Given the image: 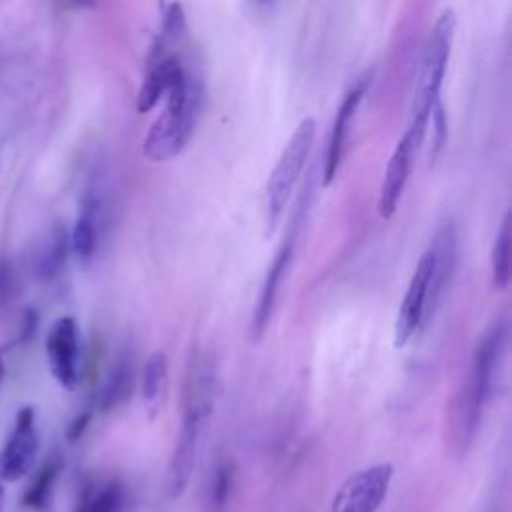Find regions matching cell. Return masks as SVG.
Returning a JSON list of instances; mask_svg holds the SVG:
<instances>
[{"label": "cell", "instance_id": "cell-1", "mask_svg": "<svg viewBox=\"0 0 512 512\" xmlns=\"http://www.w3.org/2000/svg\"><path fill=\"white\" fill-rule=\"evenodd\" d=\"M216 370L214 362L204 356L190 364L184 388V408L180 430L166 468V494L176 500L184 494L196 466L202 434L214 410Z\"/></svg>", "mask_w": 512, "mask_h": 512}, {"label": "cell", "instance_id": "cell-2", "mask_svg": "<svg viewBox=\"0 0 512 512\" xmlns=\"http://www.w3.org/2000/svg\"><path fill=\"white\" fill-rule=\"evenodd\" d=\"M506 344V324H494L482 340L476 344L468 374L462 382V388L456 396L454 404V442L462 452L474 442L478 428L482 424L486 406L492 398L494 376L502 358V350Z\"/></svg>", "mask_w": 512, "mask_h": 512}, {"label": "cell", "instance_id": "cell-3", "mask_svg": "<svg viewBox=\"0 0 512 512\" xmlns=\"http://www.w3.org/2000/svg\"><path fill=\"white\" fill-rule=\"evenodd\" d=\"M204 84L186 70L182 78L166 92V106L150 126L142 154L150 162H168L176 158L190 142L202 114Z\"/></svg>", "mask_w": 512, "mask_h": 512}, {"label": "cell", "instance_id": "cell-4", "mask_svg": "<svg viewBox=\"0 0 512 512\" xmlns=\"http://www.w3.org/2000/svg\"><path fill=\"white\" fill-rule=\"evenodd\" d=\"M454 32H456V14L454 10L448 8L438 16L424 44V52L420 58L414 92H412L410 122L406 128L420 140H424L426 136L432 108L440 102V88L444 82Z\"/></svg>", "mask_w": 512, "mask_h": 512}, {"label": "cell", "instance_id": "cell-5", "mask_svg": "<svg viewBox=\"0 0 512 512\" xmlns=\"http://www.w3.org/2000/svg\"><path fill=\"white\" fill-rule=\"evenodd\" d=\"M316 138V122L312 116L300 120L290 140L286 142L274 170L268 176L266 192H264V214L268 230H274L278 220L282 218L288 200L294 192V186L300 180V174L310 158Z\"/></svg>", "mask_w": 512, "mask_h": 512}, {"label": "cell", "instance_id": "cell-6", "mask_svg": "<svg viewBox=\"0 0 512 512\" xmlns=\"http://www.w3.org/2000/svg\"><path fill=\"white\" fill-rule=\"evenodd\" d=\"M394 466L372 464L350 474L332 498L330 512H376L388 496Z\"/></svg>", "mask_w": 512, "mask_h": 512}, {"label": "cell", "instance_id": "cell-7", "mask_svg": "<svg viewBox=\"0 0 512 512\" xmlns=\"http://www.w3.org/2000/svg\"><path fill=\"white\" fill-rule=\"evenodd\" d=\"M430 276H432V252H426L416 262V268L406 286L402 304L398 306L394 322V346L404 348L416 332L428 322V294H430Z\"/></svg>", "mask_w": 512, "mask_h": 512}, {"label": "cell", "instance_id": "cell-8", "mask_svg": "<svg viewBox=\"0 0 512 512\" xmlns=\"http://www.w3.org/2000/svg\"><path fill=\"white\" fill-rule=\"evenodd\" d=\"M46 360L54 380L74 390L80 380V328L72 316L56 318L46 334Z\"/></svg>", "mask_w": 512, "mask_h": 512}, {"label": "cell", "instance_id": "cell-9", "mask_svg": "<svg viewBox=\"0 0 512 512\" xmlns=\"http://www.w3.org/2000/svg\"><path fill=\"white\" fill-rule=\"evenodd\" d=\"M38 446L36 412L32 406H22L16 414L12 434L0 450V480L16 482L28 474L36 462Z\"/></svg>", "mask_w": 512, "mask_h": 512}, {"label": "cell", "instance_id": "cell-10", "mask_svg": "<svg viewBox=\"0 0 512 512\" xmlns=\"http://www.w3.org/2000/svg\"><path fill=\"white\" fill-rule=\"evenodd\" d=\"M370 78H372V72L362 74L340 102V108L336 112V118H334L332 130H330L326 158H324V170H322V184L324 186L332 184V180L340 172V166H342L346 150H348L350 130H352L358 106H360V102H362V98H364V94L370 86Z\"/></svg>", "mask_w": 512, "mask_h": 512}, {"label": "cell", "instance_id": "cell-11", "mask_svg": "<svg viewBox=\"0 0 512 512\" xmlns=\"http://www.w3.org/2000/svg\"><path fill=\"white\" fill-rule=\"evenodd\" d=\"M422 140L418 136H414L410 130H406L402 134V138L398 140L390 160H388V166H386V172H384V178H382V184H380V192H378V214L380 218L388 220L394 216L398 204H400V198L404 194V188L408 184V178L412 174V166H414V156L420 148Z\"/></svg>", "mask_w": 512, "mask_h": 512}, {"label": "cell", "instance_id": "cell-12", "mask_svg": "<svg viewBox=\"0 0 512 512\" xmlns=\"http://www.w3.org/2000/svg\"><path fill=\"white\" fill-rule=\"evenodd\" d=\"M292 256H294V230H290L284 236V240L280 242L278 252H276L274 260L270 262L268 272L264 276V282H262V288H260V294H258V300H256V306L252 312V322H250V338L254 342H258L264 336V332L270 324V318H272L276 302H278L280 288H282L288 268L292 264Z\"/></svg>", "mask_w": 512, "mask_h": 512}, {"label": "cell", "instance_id": "cell-13", "mask_svg": "<svg viewBox=\"0 0 512 512\" xmlns=\"http://www.w3.org/2000/svg\"><path fill=\"white\" fill-rule=\"evenodd\" d=\"M104 224V200L98 190H86L80 200V210L68 236L70 250L80 264H88L100 244Z\"/></svg>", "mask_w": 512, "mask_h": 512}, {"label": "cell", "instance_id": "cell-14", "mask_svg": "<svg viewBox=\"0 0 512 512\" xmlns=\"http://www.w3.org/2000/svg\"><path fill=\"white\" fill-rule=\"evenodd\" d=\"M432 252V276H430V294H428V320L440 306L444 292L450 284V278L456 268L458 256V238L452 222H444L428 246Z\"/></svg>", "mask_w": 512, "mask_h": 512}, {"label": "cell", "instance_id": "cell-15", "mask_svg": "<svg viewBox=\"0 0 512 512\" xmlns=\"http://www.w3.org/2000/svg\"><path fill=\"white\" fill-rule=\"evenodd\" d=\"M184 72L186 66L176 52H150L148 70L136 98L138 112H150L158 100L166 96V92L182 78Z\"/></svg>", "mask_w": 512, "mask_h": 512}, {"label": "cell", "instance_id": "cell-16", "mask_svg": "<svg viewBox=\"0 0 512 512\" xmlns=\"http://www.w3.org/2000/svg\"><path fill=\"white\" fill-rule=\"evenodd\" d=\"M168 374H170V362L166 352L162 350L152 352L144 362L142 382H140L142 402H144L148 420H154L162 412V406L168 396Z\"/></svg>", "mask_w": 512, "mask_h": 512}, {"label": "cell", "instance_id": "cell-17", "mask_svg": "<svg viewBox=\"0 0 512 512\" xmlns=\"http://www.w3.org/2000/svg\"><path fill=\"white\" fill-rule=\"evenodd\" d=\"M510 250H512V218H510V212H506L496 232V238L492 244V256H490L492 284L498 290H506L510 284Z\"/></svg>", "mask_w": 512, "mask_h": 512}, {"label": "cell", "instance_id": "cell-18", "mask_svg": "<svg viewBox=\"0 0 512 512\" xmlns=\"http://www.w3.org/2000/svg\"><path fill=\"white\" fill-rule=\"evenodd\" d=\"M68 248H70V244H68L66 230L62 226H56L44 240L42 248L38 250V256H36L38 276H42L46 280H52L54 276H58L64 268Z\"/></svg>", "mask_w": 512, "mask_h": 512}, {"label": "cell", "instance_id": "cell-19", "mask_svg": "<svg viewBox=\"0 0 512 512\" xmlns=\"http://www.w3.org/2000/svg\"><path fill=\"white\" fill-rule=\"evenodd\" d=\"M124 502V490L116 480L100 486L86 488L76 504L74 512H120Z\"/></svg>", "mask_w": 512, "mask_h": 512}, {"label": "cell", "instance_id": "cell-20", "mask_svg": "<svg viewBox=\"0 0 512 512\" xmlns=\"http://www.w3.org/2000/svg\"><path fill=\"white\" fill-rule=\"evenodd\" d=\"M132 390V366L126 358H122L108 374V378L102 384L100 390V398L98 404L104 412L112 410L114 406H118L120 402L126 400V396H130Z\"/></svg>", "mask_w": 512, "mask_h": 512}, {"label": "cell", "instance_id": "cell-21", "mask_svg": "<svg viewBox=\"0 0 512 512\" xmlns=\"http://www.w3.org/2000/svg\"><path fill=\"white\" fill-rule=\"evenodd\" d=\"M60 472V462L58 460H50L42 466V470L38 472V476L34 478V482L30 484V488L26 490V494L22 496V502L32 508V510H46L50 506L52 500V490H54V482L58 478Z\"/></svg>", "mask_w": 512, "mask_h": 512}, {"label": "cell", "instance_id": "cell-22", "mask_svg": "<svg viewBox=\"0 0 512 512\" xmlns=\"http://www.w3.org/2000/svg\"><path fill=\"white\" fill-rule=\"evenodd\" d=\"M232 480H234L232 464L224 462V460L218 462L212 472V478L208 484V496H206V504L212 512L224 510V506L230 498V492H232Z\"/></svg>", "mask_w": 512, "mask_h": 512}, {"label": "cell", "instance_id": "cell-23", "mask_svg": "<svg viewBox=\"0 0 512 512\" xmlns=\"http://www.w3.org/2000/svg\"><path fill=\"white\" fill-rule=\"evenodd\" d=\"M432 128H434V140H432V148H430V162H434L446 142V116H444V108H442V102H438L434 108H432Z\"/></svg>", "mask_w": 512, "mask_h": 512}, {"label": "cell", "instance_id": "cell-24", "mask_svg": "<svg viewBox=\"0 0 512 512\" xmlns=\"http://www.w3.org/2000/svg\"><path fill=\"white\" fill-rule=\"evenodd\" d=\"M14 290V274L8 262H0V304H4Z\"/></svg>", "mask_w": 512, "mask_h": 512}, {"label": "cell", "instance_id": "cell-25", "mask_svg": "<svg viewBox=\"0 0 512 512\" xmlns=\"http://www.w3.org/2000/svg\"><path fill=\"white\" fill-rule=\"evenodd\" d=\"M36 324H38V318H36V312L34 310H24L22 314V324H20V332H18V342H28L30 336L34 334L36 330Z\"/></svg>", "mask_w": 512, "mask_h": 512}, {"label": "cell", "instance_id": "cell-26", "mask_svg": "<svg viewBox=\"0 0 512 512\" xmlns=\"http://www.w3.org/2000/svg\"><path fill=\"white\" fill-rule=\"evenodd\" d=\"M88 422H90V412L78 414V416L70 422V426H68V430H66L68 440H70V442H72V440H78V438L84 434V430L88 428Z\"/></svg>", "mask_w": 512, "mask_h": 512}, {"label": "cell", "instance_id": "cell-27", "mask_svg": "<svg viewBox=\"0 0 512 512\" xmlns=\"http://www.w3.org/2000/svg\"><path fill=\"white\" fill-rule=\"evenodd\" d=\"M70 8H94L98 0H62Z\"/></svg>", "mask_w": 512, "mask_h": 512}, {"label": "cell", "instance_id": "cell-28", "mask_svg": "<svg viewBox=\"0 0 512 512\" xmlns=\"http://www.w3.org/2000/svg\"><path fill=\"white\" fill-rule=\"evenodd\" d=\"M252 2H254L256 8H270L276 0H252Z\"/></svg>", "mask_w": 512, "mask_h": 512}, {"label": "cell", "instance_id": "cell-29", "mask_svg": "<svg viewBox=\"0 0 512 512\" xmlns=\"http://www.w3.org/2000/svg\"><path fill=\"white\" fill-rule=\"evenodd\" d=\"M2 508H4V486L0 482V512H2Z\"/></svg>", "mask_w": 512, "mask_h": 512}, {"label": "cell", "instance_id": "cell-30", "mask_svg": "<svg viewBox=\"0 0 512 512\" xmlns=\"http://www.w3.org/2000/svg\"><path fill=\"white\" fill-rule=\"evenodd\" d=\"M2 376H4V362H2V356H0V380H2Z\"/></svg>", "mask_w": 512, "mask_h": 512}]
</instances>
